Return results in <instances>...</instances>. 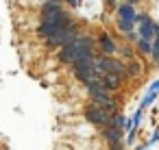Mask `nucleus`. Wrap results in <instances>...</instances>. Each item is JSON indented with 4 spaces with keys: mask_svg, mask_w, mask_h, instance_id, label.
<instances>
[{
    "mask_svg": "<svg viewBox=\"0 0 159 150\" xmlns=\"http://www.w3.org/2000/svg\"><path fill=\"white\" fill-rule=\"evenodd\" d=\"M107 137L111 139V143H116V141H120L122 130H120V128H109V130H107Z\"/></svg>",
    "mask_w": 159,
    "mask_h": 150,
    "instance_id": "11",
    "label": "nucleus"
},
{
    "mask_svg": "<svg viewBox=\"0 0 159 150\" xmlns=\"http://www.w3.org/2000/svg\"><path fill=\"white\" fill-rule=\"evenodd\" d=\"M87 89H89V94H92L94 100H100V98L107 96V89H105V85H102L100 81H92V83H87Z\"/></svg>",
    "mask_w": 159,
    "mask_h": 150,
    "instance_id": "6",
    "label": "nucleus"
},
{
    "mask_svg": "<svg viewBox=\"0 0 159 150\" xmlns=\"http://www.w3.org/2000/svg\"><path fill=\"white\" fill-rule=\"evenodd\" d=\"M139 50H142V52H150V50H152V46H150L146 39H139Z\"/></svg>",
    "mask_w": 159,
    "mask_h": 150,
    "instance_id": "13",
    "label": "nucleus"
},
{
    "mask_svg": "<svg viewBox=\"0 0 159 150\" xmlns=\"http://www.w3.org/2000/svg\"><path fill=\"white\" fill-rule=\"evenodd\" d=\"M118 26H120V31H124V33L133 29V24H131V22H124V20H118Z\"/></svg>",
    "mask_w": 159,
    "mask_h": 150,
    "instance_id": "12",
    "label": "nucleus"
},
{
    "mask_svg": "<svg viewBox=\"0 0 159 150\" xmlns=\"http://www.w3.org/2000/svg\"><path fill=\"white\" fill-rule=\"evenodd\" d=\"M139 22H142V29H139V33H142V39H150L152 37V33H155V26H152V22L148 20V18H139Z\"/></svg>",
    "mask_w": 159,
    "mask_h": 150,
    "instance_id": "7",
    "label": "nucleus"
},
{
    "mask_svg": "<svg viewBox=\"0 0 159 150\" xmlns=\"http://www.w3.org/2000/svg\"><path fill=\"white\" fill-rule=\"evenodd\" d=\"M94 42L89 37H76L74 42L66 44L59 52V59L63 63H76L81 59H94Z\"/></svg>",
    "mask_w": 159,
    "mask_h": 150,
    "instance_id": "2",
    "label": "nucleus"
},
{
    "mask_svg": "<svg viewBox=\"0 0 159 150\" xmlns=\"http://www.w3.org/2000/svg\"><path fill=\"white\" fill-rule=\"evenodd\" d=\"M152 52H155V59L159 61V39H157V44H155V48H152Z\"/></svg>",
    "mask_w": 159,
    "mask_h": 150,
    "instance_id": "14",
    "label": "nucleus"
},
{
    "mask_svg": "<svg viewBox=\"0 0 159 150\" xmlns=\"http://www.w3.org/2000/svg\"><path fill=\"white\" fill-rule=\"evenodd\" d=\"M120 76H116V74H102V85H105V89H116V87H120Z\"/></svg>",
    "mask_w": 159,
    "mask_h": 150,
    "instance_id": "9",
    "label": "nucleus"
},
{
    "mask_svg": "<svg viewBox=\"0 0 159 150\" xmlns=\"http://www.w3.org/2000/svg\"><path fill=\"white\" fill-rule=\"evenodd\" d=\"M74 39H76L74 26L68 24V26H63V29H57V31L48 37V46H50V48H55V46H66V44H70V42H74Z\"/></svg>",
    "mask_w": 159,
    "mask_h": 150,
    "instance_id": "3",
    "label": "nucleus"
},
{
    "mask_svg": "<svg viewBox=\"0 0 159 150\" xmlns=\"http://www.w3.org/2000/svg\"><path fill=\"white\" fill-rule=\"evenodd\" d=\"M68 24H72V22L68 20V15H66V11L61 9L59 2H46L42 7V26H39L42 35L50 37L57 29H63Z\"/></svg>",
    "mask_w": 159,
    "mask_h": 150,
    "instance_id": "1",
    "label": "nucleus"
},
{
    "mask_svg": "<svg viewBox=\"0 0 159 150\" xmlns=\"http://www.w3.org/2000/svg\"><path fill=\"white\" fill-rule=\"evenodd\" d=\"M111 150H122V143H120V141H116V143H111Z\"/></svg>",
    "mask_w": 159,
    "mask_h": 150,
    "instance_id": "15",
    "label": "nucleus"
},
{
    "mask_svg": "<svg viewBox=\"0 0 159 150\" xmlns=\"http://www.w3.org/2000/svg\"><path fill=\"white\" fill-rule=\"evenodd\" d=\"M100 48H102V52H113L116 50V44H113V39L109 37V35H100Z\"/></svg>",
    "mask_w": 159,
    "mask_h": 150,
    "instance_id": "10",
    "label": "nucleus"
},
{
    "mask_svg": "<svg viewBox=\"0 0 159 150\" xmlns=\"http://www.w3.org/2000/svg\"><path fill=\"white\" fill-rule=\"evenodd\" d=\"M98 70L102 72V74H116V76H124V65L120 63V61H116V59H109V57H102L98 63Z\"/></svg>",
    "mask_w": 159,
    "mask_h": 150,
    "instance_id": "5",
    "label": "nucleus"
},
{
    "mask_svg": "<svg viewBox=\"0 0 159 150\" xmlns=\"http://www.w3.org/2000/svg\"><path fill=\"white\" fill-rule=\"evenodd\" d=\"M118 20H124V22H131V24H133V20H135V9H133V5H122Z\"/></svg>",
    "mask_w": 159,
    "mask_h": 150,
    "instance_id": "8",
    "label": "nucleus"
},
{
    "mask_svg": "<svg viewBox=\"0 0 159 150\" xmlns=\"http://www.w3.org/2000/svg\"><path fill=\"white\" fill-rule=\"evenodd\" d=\"M85 117H87L89 122L98 124V126H107V124L111 122V113H107V111H105V109H100L98 104L87 107V109H85Z\"/></svg>",
    "mask_w": 159,
    "mask_h": 150,
    "instance_id": "4",
    "label": "nucleus"
}]
</instances>
